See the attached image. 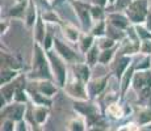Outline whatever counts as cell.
<instances>
[{
  "instance_id": "6da1fadb",
  "label": "cell",
  "mask_w": 151,
  "mask_h": 131,
  "mask_svg": "<svg viewBox=\"0 0 151 131\" xmlns=\"http://www.w3.org/2000/svg\"><path fill=\"white\" fill-rule=\"evenodd\" d=\"M78 114L87 119L88 130H108V123L105 121V113L101 105L96 100H78L72 105Z\"/></svg>"
},
{
  "instance_id": "7a4b0ae2",
  "label": "cell",
  "mask_w": 151,
  "mask_h": 131,
  "mask_svg": "<svg viewBox=\"0 0 151 131\" xmlns=\"http://www.w3.org/2000/svg\"><path fill=\"white\" fill-rule=\"evenodd\" d=\"M27 77L28 80H42V79L54 80V75L53 71H51L50 62H49L47 52L43 49V46L38 42H34L33 45L32 66H30V71L27 74Z\"/></svg>"
},
{
  "instance_id": "3957f363",
  "label": "cell",
  "mask_w": 151,
  "mask_h": 131,
  "mask_svg": "<svg viewBox=\"0 0 151 131\" xmlns=\"http://www.w3.org/2000/svg\"><path fill=\"white\" fill-rule=\"evenodd\" d=\"M49 57V62H50L51 71L54 75V80L55 83L59 85V88H65L66 83H67V79L70 76V71H68V63L58 54L54 49L46 51Z\"/></svg>"
},
{
  "instance_id": "277c9868",
  "label": "cell",
  "mask_w": 151,
  "mask_h": 131,
  "mask_svg": "<svg viewBox=\"0 0 151 131\" xmlns=\"http://www.w3.org/2000/svg\"><path fill=\"white\" fill-rule=\"evenodd\" d=\"M133 25L146 24L150 13V0H132L125 9Z\"/></svg>"
},
{
  "instance_id": "5b68a950",
  "label": "cell",
  "mask_w": 151,
  "mask_h": 131,
  "mask_svg": "<svg viewBox=\"0 0 151 131\" xmlns=\"http://www.w3.org/2000/svg\"><path fill=\"white\" fill-rule=\"evenodd\" d=\"M63 91H65L66 94H67L70 98H72L74 101L88 100L89 98L88 89H87V83L83 81L82 79L76 77L75 75H72L71 71H70V76L67 79V83H66Z\"/></svg>"
},
{
  "instance_id": "8992f818",
  "label": "cell",
  "mask_w": 151,
  "mask_h": 131,
  "mask_svg": "<svg viewBox=\"0 0 151 131\" xmlns=\"http://www.w3.org/2000/svg\"><path fill=\"white\" fill-rule=\"evenodd\" d=\"M68 3L79 19L82 29L84 31H89L91 26L93 25V20L91 17V1L86 3L82 0H68Z\"/></svg>"
},
{
  "instance_id": "52a82bcc",
  "label": "cell",
  "mask_w": 151,
  "mask_h": 131,
  "mask_svg": "<svg viewBox=\"0 0 151 131\" xmlns=\"http://www.w3.org/2000/svg\"><path fill=\"white\" fill-rule=\"evenodd\" d=\"M54 50L68 63V64H74L76 62H82L84 60V55L79 50L72 49L68 43H66L65 41L54 37Z\"/></svg>"
},
{
  "instance_id": "ba28073f",
  "label": "cell",
  "mask_w": 151,
  "mask_h": 131,
  "mask_svg": "<svg viewBox=\"0 0 151 131\" xmlns=\"http://www.w3.org/2000/svg\"><path fill=\"white\" fill-rule=\"evenodd\" d=\"M112 76L113 75L106 74V75H104V76L91 79V80L87 83V89H88L89 98H92V100H97V98L100 97L101 93L105 91L106 87L109 85V81H110V77Z\"/></svg>"
},
{
  "instance_id": "9c48e42d",
  "label": "cell",
  "mask_w": 151,
  "mask_h": 131,
  "mask_svg": "<svg viewBox=\"0 0 151 131\" xmlns=\"http://www.w3.org/2000/svg\"><path fill=\"white\" fill-rule=\"evenodd\" d=\"M28 104L16 102V101L9 102L7 106L1 109V119L9 118V119H13V121H16V122L24 119L25 114H27V110H28Z\"/></svg>"
},
{
  "instance_id": "30bf717a",
  "label": "cell",
  "mask_w": 151,
  "mask_h": 131,
  "mask_svg": "<svg viewBox=\"0 0 151 131\" xmlns=\"http://www.w3.org/2000/svg\"><path fill=\"white\" fill-rule=\"evenodd\" d=\"M29 85H32L34 89H37L40 93L54 98V96L58 93L59 85L54 80L50 79H42V80H29Z\"/></svg>"
},
{
  "instance_id": "8fae6325",
  "label": "cell",
  "mask_w": 151,
  "mask_h": 131,
  "mask_svg": "<svg viewBox=\"0 0 151 131\" xmlns=\"http://www.w3.org/2000/svg\"><path fill=\"white\" fill-rule=\"evenodd\" d=\"M28 110L34 118L36 123L42 129V126L47 122L49 115H50V107L46 105H33L29 102L28 104Z\"/></svg>"
},
{
  "instance_id": "7c38bea8",
  "label": "cell",
  "mask_w": 151,
  "mask_h": 131,
  "mask_svg": "<svg viewBox=\"0 0 151 131\" xmlns=\"http://www.w3.org/2000/svg\"><path fill=\"white\" fill-rule=\"evenodd\" d=\"M134 60V57H130V55H118L114 59V68H113V77L116 80H121L122 75L125 74L127 68L130 67V64Z\"/></svg>"
},
{
  "instance_id": "4fadbf2b",
  "label": "cell",
  "mask_w": 151,
  "mask_h": 131,
  "mask_svg": "<svg viewBox=\"0 0 151 131\" xmlns=\"http://www.w3.org/2000/svg\"><path fill=\"white\" fill-rule=\"evenodd\" d=\"M59 28H60V30H62L63 38L67 41L68 43H71V45H78L83 31L80 30L76 25L71 24V22H63Z\"/></svg>"
},
{
  "instance_id": "5bb4252c",
  "label": "cell",
  "mask_w": 151,
  "mask_h": 131,
  "mask_svg": "<svg viewBox=\"0 0 151 131\" xmlns=\"http://www.w3.org/2000/svg\"><path fill=\"white\" fill-rule=\"evenodd\" d=\"M106 21L110 22L112 25L117 26V28L126 30L130 25L132 21L127 17V14L125 13V11H114V12H108L106 13Z\"/></svg>"
},
{
  "instance_id": "9a60e30c",
  "label": "cell",
  "mask_w": 151,
  "mask_h": 131,
  "mask_svg": "<svg viewBox=\"0 0 151 131\" xmlns=\"http://www.w3.org/2000/svg\"><path fill=\"white\" fill-rule=\"evenodd\" d=\"M71 74L75 75L76 77L82 79L86 83H88L92 79V67L89 66L86 60L76 62V63H74V64H71Z\"/></svg>"
},
{
  "instance_id": "2e32d148",
  "label": "cell",
  "mask_w": 151,
  "mask_h": 131,
  "mask_svg": "<svg viewBox=\"0 0 151 131\" xmlns=\"http://www.w3.org/2000/svg\"><path fill=\"white\" fill-rule=\"evenodd\" d=\"M135 74V67L134 64H130L129 68L125 71V74L122 75L120 80V101L125 100V96L129 92V89L132 88V83H133V76Z\"/></svg>"
},
{
  "instance_id": "e0dca14e",
  "label": "cell",
  "mask_w": 151,
  "mask_h": 131,
  "mask_svg": "<svg viewBox=\"0 0 151 131\" xmlns=\"http://www.w3.org/2000/svg\"><path fill=\"white\" fill-rule=\"evenodd\" d=\"M104 113H105V117L112 119V121H120L126 117L125 114V106L122 101H114V102L109 104L108 106L104 109Z\"/></svg>"
},
{
  "instance_id": "ac0fdd59",
  "label": "cell",
  "mask_w": 151,
  "mask_h": 131,
  "mask_svg": "<svg viewBox=\"0 0 151 131\" xmlns=\"http://www.w3.org/2000/svg\"><path fill=\"white\" fill-rule=\"evenodd\" d=\"M28 94H29V102L33 105H46V106L51 107L53 105V98L47 97V96L40 93L37 89H34L32 85H28Z\"/></svg>"
},
{
  "instance_id": "d6986e66",
  "label": "cell",
  "mask_w": 151,
  "mask_h": 131,
  "mask_svg": "<svg viewBox=\"0 0 151 131\" xmlns=\"http://www.w3.org/2000/svg\"><path fill=\"white\" fill-rule=\"evenodd\" d=\"M29 3H30V0H14V4L11 7L9 13H8L9 17L17 19V20H22V21H24Z\"/></svg>"
},
{
  "instance_id": "ffe728a7",
  "label": "cell",
  "mask_w": 151,
  "mask_h": 131,
  "mask_svg": "<svg viewBox=\"0 0 151 131\" xmlns=\"http://www.w3.org/2000/svg\"><path fill=\"white\" fill-rule=\"evenodd\" d=\"M38 16H40L38 7H37V4L34 3V0H30V3H29V5H28L27 13H25V19H24L25 26H27L28 29H33L37 20H38Z\"/></svg>"
},
{
  "instance_id": "44dd1931",
  "label": "cell",
  "mask_w": 151,
  "mask_h": 131,
  "mask_svg": "<svg viewBox=\"0 0 151 131\" xmlns=\"http://www.w3.org/2000/svg\"><path fill=\"white\" fill-rule=\"evenodd\" d=\"M1 67H7V68H14V69H22L21 60L16 57L14 54L9 51H5L1 49Z\"/></svg>"
},
{
  "instance_id": "7402d4cb",
  "label": "cell",
  "mask_w": 151,
  "mask_h": 131,
  "mask_svg": "<svg viewBox=\"0 0 151 131\" xmlns=\"http://www.w3.org/2000/svg\"><path fill=\"white\" fill-rule=\"evenodd\" d=\"M95 43H96V37H95L92 33H89V31L83 30L82 36H80V39H79V42H78L76 46H78V50L84 55Z\"/></svg>"
},
{
  "instance_id": "603a6c76",
  "label": "cell",
  "mask_w": 151,
  "mask_h": 131,
  "mask_svg": "<svg viewBox=\"0 0 151 131\" xmlns=\"http://www.w3.org/2000/svg\"><path fill=\"white\" fill-rule=\"evenodd\" d=\"M66 129L70 131H84V130H88V123H87V119L83 115L76 113L75 117L70 118L67 121Z\"/></svg>"
},
{
  "instance_id": "cb8c5ba5",
  "label": "cell",
  "mask_w": 151,
  "mask_h": 131,
  "mask_svg": "<svg viewBox=\"0 0 151 131\" xmlns=\"http://www.w3.org/2000/svg\"><path fill=\"white\" fill-rule=\"evenodd\" d=\"M46 33H47V29H46V22H45V20L42 19L41 12H40L38 20H37L36 25H34V28H33L34 42H38V43H41V45H42L43 41H45Z\"/></svg>"
},
{
  "instance_id": "d4e9b609",
  "label": "cell",
  "mask_w": 151,
  "mask_h": 131,
  "mask_svg": "<svg viewBox=\"0 0 151 131\" xmlns=\"http://www.w3.org/2000/svg\"><path fill=\"white\" fill-rule=\"evenodd\" d=\"M118 49H120V42H118V45H116L114 47L101 50L100 51V58H99V64H101V66H109L112 62H114L116 57H117Z\"/></svg>"
},
{
  "instance_id": "484cf974",
  "label": "cell",
  "mask_w": 151,
  "mask_h": 131,
  "mask_svg": "<svg viewBox=\"0 0 151 131\" xmlns=\"http://www.w3.org/2000/svg\"><path fill=\"white\" fill-rule=\"evenodd\" d=\"M20 75H21V71H20V69L1 67V72H0V84H1V85H5V84L13 81L14 79H17Z\"/></svg>"
},
{
  "instance_id": "4316f807",
  "label": "cell",
  "mask_w": 151,
  "mask_h": 131,
  "mask_svg": "<svg viewBox=\"0 0 151 131\" xmlns=\"http://www.w3.org/2000/svg\"><path fill=\"white\" fill-rule=\"evenodd\" d=\"M100 51H101V49L99 47V45H97V42H96L91 49H89L88 51L86 52V54H84V60H86V62L88 63V64L91 66L92 68H93L96 64H99Z\"/></svg>"
},
{
  "instance_id": "83f0119b",
  "label": "cell",
  "mask_w": 151,
  "mask_h": 131,
  "mask_svg": "<svg viewBox=\"0 0 151 131\" xmlns=\"http://www.w3.org/2000/svg\"><path fill=\"white\" fill-rule=\"evenodd\" d=\"M134 114L137 117V122L141 125V127L151 122V107L150 106H141L139 105V109L137 112H134Z\"/></svg>"
},
{
  "instance_id": "f1b7e54d",
  "label": "cell",
  "mask_w": 151,
  "mask_h": 131,
  "mask_svg": "<svg viewBox=\"0 0 151 131\" xmlns=\"http://www.w3.org/2000/svg\"><path fill=\"white\" fill-rule=\"evenodd\" d=\"M106 36L116 39L117 42H121V41L126 37V30H122V29L117 28V26L112 25L110 22L106 21Z\"/></svg>"
},
{
  "instance_id": "f546056e",
  "label": "cell",
  "mask_w": 151,
  "mask_h": 131,
  "mask_svg": "<svg viewBox=\"0 0 151 131\" xmlns=\"http://www.w3.org/2000/svg\"><path fill=\"white\" fill-rule=\"evenodd\" d=\"M89 33H92L96 38L106 36V19L100 20V21H95L93 25L89 29Z\"/></svg>"
},
{
  "instance_id": "4dcf8cb0",
  "label": "cell",
  "mask_w": 151,
  "mask_h": 131,
  "mask_svg": "<svg viewBox=\"0 0 151 131\" xmlns=\"http://www.w3.org/2000/svg\"><path fill=\"white\" fill-rule=\"evenodd\" d=\"M42 19L45 20V22H50V24H57V25H62L63 24V20L60 19V16L53 9H47V11H43L41 12Z\"/></svg>"
},
{
  "instance_id": "1f68e13d",
  "label": "cell",
  "mask_w": 151,
  "mask_h": 131,
  "mask_svg": "<svg viewBox=\"0 0 151 131\" xmlns=\"http://www.w3.org/2000/svg\"><path fill=\"white\" fill-rule=\"evenodd\" d=\"M135 71H143V69H151V57L150 55L139 54L138 60H133Z\"/></svg>"
},
{
  "instance_id": "d6a6232c",
  "label": "cell",
  "mask_w": 151,
  "mask_h": 131,
  "mask_svg": "<svg viewBox=\"0 0 151 131\" xmlns=\"http://www.w3.org/2000/svg\"><path fill=\"white\" fill-rule=\"evenodd\" d=\"M91 17H92V20H93V22L106 19L105 8L101 7V5H97V4L91 3Z\"/></svg>"
},
{
  "instance_id": "836d02e7",
  "label": "cell",
  "mask_w": 151,
  "mask_h": 131,
  "mask_svg": "<svg viewBox=\"0 0 151 131\" xmlns=\"http://www.w3.org/2000/svg\"><path fill=\"white\" fill-rule=\"evenodd\" d=\"M96 42L99 45V47L101 50H105V49H110V47H114L116 45H118V42L116 39L110 38L109 36H104L100 37V38H96Z\"/></svg>"
},
{
  "instance_id": "e575fe53",
  "label": "cell",
  "mask_w": 151,
  "mask_h": 131,
  "mask_svg": "<svg viewBox=\"0 0 151 131\" xmlns=\"http://www.w3.org/2000/svg\"><path fill=\"white\" fill-rule=\"evenodd\" d=\"M135 26V30H137L138 37L142 39H147L151 38V30L146 26V24H141V25H134Z\"/></svg>"
},
{
  "instance_id": "d590c367",
  "label": "cell",
  "mask_w": 151,
  "mask_h": 131,
  "mask_svg": "<svg viewBox=\"0 0 151 131\" xmlns=\"http://www.w3.org/2000/svg\"><path fill=\"white\" fill-rule=\"evenodd\" d=\"M1 131H16V121L9 118H3L1 119Z\"/></svg>"
},
{
  "instance_id": "8d00e7d4",
  "label": "cell",
  "mask_w": 151,
  "mask_h": 131,
  "mask_svg": "<svg viewBox=\"0 0 151 131\" xmlns=\"http://www.w3.org/2000/svg\"><path fill=\"white\" fill-rule=\"evenodd\" d=\"M139 54L150 55L151 57V38L141 41V45H139Z\"/></svg>"
},
{
  "instance_id": "74e56055",
  "label": "cell",
  "mask_w": 151,
  "mask_h": 131,
  "mask_svg": "<svg viewBox=\"0 0 151 131\" xmlns=\"http://www.w3.org/2000/svg\"><path fill=\"white\" fill-rule=\"evenodd\" d=\"M117 130L118 131H138V130H141V125H139L138 122H134V121L126 122L125 125L118 127Z\"/></svg>"
},
{
  "instance_id": "f35d334b",
  "label": "cell",
  "mask_w": 151,
  "mask_h": 131,
  "mask_svg": "<svg viewBox=\"0 0 151 131\" xmlns=\"http://www.w3.org/2000/svg\"><path fill=\"white\" fill-rule=\"evenodd\" d=\"M42 46H43V49H45L46 51L54 49V36L49 30H47V33H46V37H45V41H43Z\"/></svg>"
},
{
  "instance_id": "ab89813d",
  "label": "cell",
  "mask_w": 151,
  "mask_h": 131,
  "mask_svg": "<svg viewBox=\"0 0 151 131\" xmlns=\"http://www.w3.org/2000/svg\"><path fill=\"white\" fill-rule=\"evenodd\" d=\"M28 130H32V127L25 118L16 122V131H28Z\"/></svg>"
},
{
  "instance_id": "60d3db41",
  "label": "cell",
  "mask_w": 151,
  "mask_h": 131,
  "mask_svg": "<svg viewBox=\"0 0 151 131\" xmlns=\"http://www.w3.org/2000/svg\"><path fill=\"white\" fill-rule=\"evenodd\" d=\"M130 3H132V0H117L114 4L116 11H125Z\"/></svg>"
},
{
  "instance_id": "b9f144b4",
  "label": "cell",
  "mask_w": 151,
  "mask_h": 131,
  "mask_svg": "<svg viewBox=\"0 0 151 131\" xmlns=\"http://www.w3.org/2000/svg\"><path fill=\"white\" fill-rule=\"evenodd\" d=\"M9 26H11V24H9V21H8V20H3L1 19V22H0V33H1V36L7 34Z\"/></svg>"
},
{
  "instance_id": "7bdbcfd3",
  "label": "cell",
  "mask_w": 151,
  "mask_h": 131,
  "mask_svg": "<svg viewBox=\"0 0 151 131\" xmlns=\"http://www.w3.org/2000/svg\"><path fill=\"white\" fill-rule=\"evenodd\" d=\"M91 3L97 4V5H101V7H104V8H105L106 5H109V0H91Z\"/></svg>"
},
{
  "instance_id": "ee69618b",
  "label": "cell",
  "mask_w": 151,
  "mask_h": 131,
  "mask_svg": "<svg viewBox=\"0 0 151 131\" xmlns=\"http://www.w3.org/2000/svg\"><path fill=\"white\" fill-rule=\"evenodd\" d=\"M117 0H109V5H114Z\"/></svg>"
},
{
  "instance_id": "f6af8a7d",
  "label": "cell",
  "mask_w": 151,
  "mask_h": 131,
  "mask_svg": "<svg viewBox=\"0 0 151 131\" xmlns=\"http://www.w3.org/2000/svg\"><path fill=\"white\" fill-rule=\"evenodd\" d=\"M46 1H47L49 4H54V3H55V0H46Z\"/></svg>"
}]
</instances>
